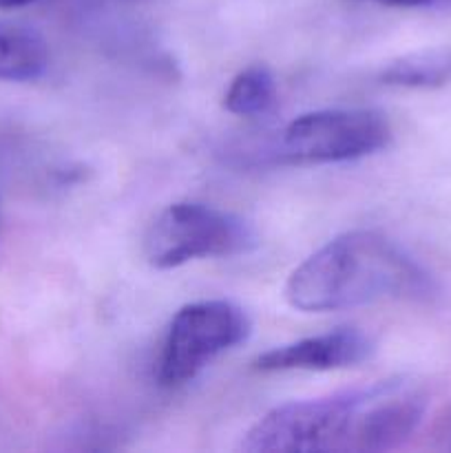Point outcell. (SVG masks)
Masks as SVG:
<instances>
[{"label": "cell", "instance_id": "6da1fadb", "mask_svg": "<svg viewBox=\"0 0 451 453\" xmlns=\"http://www.w3.org/2000/svg\"><path fill=\"white\" fill-rule=\"evenodd\" d=\"M423 392L402 379L294 401L261 416L246 432L248 453H380L401 447L424 416Z\"/></svg>", "mask_w": 451, "mask_h": 453}, {"label": "cell", "instance_id": "7a4b0ae2", "mask_svg": "<svg viewBox=\"0 0 451 453\" xmlns=\"http://www.w3.org/2000/svg\"><path fill=\"white\" fill-rule=\"evenodd\" d=\"M427 292V274L396 243L374 230H352L310 255L283 295L299 312H339Z\"/></svg>", "mask_w": 451, "mask_h": 453}, {"label": "cell", "instance_id": "3957f363", "mask_svg": "<svg viewBox=\"0 0 451 453\" xmlns=\"http://www.w3.org/2000/svg\"><path fill=\"white\" fill-rule=\"evenodd\" d=\"M256 234L248 221L206 203L181 202L164 208L144 234V255L157 270L195 259L250 252Z\"/></svg>", "mask_w": 451, "mask_h": 453}, {"label": "cell", "instance_id": "277c9868", "mask_svg": "<svg viewBox=\"0 0 451 453\" xmlns=\"http://www.w3.org/2000/svg\"><path fill=\"white\" fill-rule=\"evenodd\" d=\"M392 127L371 109H323L303 113L286 124L274 155L281 164L318 166L363 159L387 149Z\"/></svg>", "mask_w": 451, "mask_h": 453}, {"label": "cell", "instance_id": "5b68a950", "mask_svg": "<svg viewBox=\"0 0 451 453\" xmlns=\"http://www.w3.org/2000/svg\"><path fill=\"white\" fill-rule=\"evenodd\" d=\"M252 321L241 305L226 299L188 303L172 317L164 336L157 379L164 388L193 380L219 354L250 336Z\"/></svg>", "mask_w": 451, "mask_h": 453}, {"label": "cell", "instance_id": "8992f818", "mask_svg": "<svg viewBox=\"0 0 451 453\" xmlns=\"http://www.w3.org/2000/svg\"><path fill=\"white\" fill-rule=\"evenodd\" d=\"M376 343L356 327H339L294 343L279 345L255 358L259 372H330L354 367L374 354Z\"/></svg>", "mask_w": 451, "mask_h": 453}, {"label": "cell", "instance_id": "52a82bcc", "mask_svg": "<svg viewBox=\"0 0 451 453\" xmlns=\"http://www.w3.org/2000/svg\"><path fill=\"white\" fill-rule=\"evenodd\" d=\"M49 66V44L34 27L0 20V82H31Z\"/></svg>", "mask_w": 451, "mask_h": 453}, {"label": "cell", "instance_id": "ba28073f", "mask_svg": "<svg viewBox=\"0 0 451 453\" xmlns=\"http://www.w3.org/2000/svg\"><path fill=\"white\" fill-rule=\"evenodd\" d=\"M378 80L387 87L438 88L451 82V49L411 51L380 69Z\"/></svg>", "mask_w": 451, "mask_h": 453}, {"label": "cell", "instance_id": "9c48e42d", "mask_svg": "<svg viewBox=\"0 0 451 453\" xmlns=\"http://www.w3.org/2000/svg\"><path fill=\"white\" fill-rule=\"evenodd\" d=\"M277 104V80L268 66H248L239 71L224 96V109L239 118H259Z\"/></svg>", "mask_w": 451, "mask_h": 453}, {"label": "cell", "instance_id": "30bf717a", "mask_svg": "<svg viewBox=\"0 0 451 453\" xmlns=\"http://www.w3.org/2000/svg\"><path fill=\"white\" fill-rule=\"evenodd\" d=\"M370 3L385 4V7H402V9L451 7V0H370Z\"/></svg>", "mask_w": 451, "mask_h": 453}, {"label": "cell", "instance_id": "8fae6325", "mask_svg": "<svg viewBox=\"0 0 451 453\" xmlns=\"http://www.w3.org/2000/svg\"><path fill=\"white\" fill-rule=\"evenodd\" d=\"M31 3H35V0H0V9H18Z\"/></svg>", "mask_w": 451, "mask_h": 453}, {"label": "cell", "instance_id": "7c38bea8", "mask_svg": "<svg viewBox=\"0 0 451 453\" xmlns=\"http://www.w3.org/2000/svg\"><path fill=\"white\" fill-rule=\"evenodd\" d=\"M109 3H115V4H135V3H141V0H109Z\"/></svg>", "mask_w": 451, "mask_h": 453}]
</instances>
